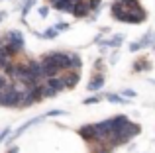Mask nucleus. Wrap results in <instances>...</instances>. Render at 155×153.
<instances>
[{
  "mask_svg": "<svg viewBox=\"0 0 155 153\" xmlns=\"http://www.w3.org/2000/svg\"><path fill=\"white\" fill-rule=\"evenodd\" d=\"M140 134H141V126L136 124V122H132V120H128L122 128L114 130L112 134L108 135V145L112 147V149H116V147L126 145L128 142H132V139L136 138V135H140Z\"/></svg>",
  "mask_w": 155,
  "mask_h": 153,
  "instance_id": "nucleus-1",
  "label": "nucleus"
},
{
  "mask_svg": "<svg viewBox=\"0 0 155 153\" xmlns=\"http://www.w3.org/2000/svg\"><path fill=\"white\" fill-rule=\"evenodd\" d=\"M4 43H6V53L8 57H16V55H20L24 51V45H26V41H24V35L20 30H10L6 31V34L2 35Z\"/></svg>",
  "mask_w": 155,
  "mask_h": 153,
  "instance_id": "nucleus-2",
  "label": "nucleus"
},
{
  "mask_svg": "<svg viewBox=\"0 0 155 153\" xmlns=\"http://www.w3.org/2000/svg\"><path fill=\"white\" fill-rule=\"evenodd\" d=\"M0 106L4 108H20V90L12 83L0 88Z\"/></svg>",
  "mask_w": 155,
  "mask_h": 153,
  "instance_id": "nucleus-3",
  "label": "nucleus"
},
{
  "mask_svg": "<svg viewBox=\"0 0 155 153\" xmlns=\"http://www.w3.org/2000/svg\"><path fill=\"white\" fill-rule=\"evenodd\" d=\"M41 61H47L51 65H55L61 73L69 71V53L67 51H49V53H45L41 57Z\"/></svg>",
  "mask_w": 155,
  "mask_h": 153,
  "instance_id": "nucleus-4",
  "label": "nucleus"
},
{
  "mask_svg": "<svg viewBox=\"0 0 155 153\" xmlns=\"http://www.w3.org/2000/svg\"><path fill=\"white\" fill-rule=\"evenodd\" d=\"M153 41H155V31H153V30H149L145 35H141L140 39H136V41L130 43L128 49L132 51V53H137V51L145 49V47H151V45H153Z\"/></svg>",
  "mask_w": 155,
  "mask_h": 153,
  "instance_id": "nucleus-5",
  "label": "nucleus"
},
{
  "mask_svg": "<svg viewBox=\"0 0 155 153\" xmlns=\"http://www.w3.org/2000/svg\"><path fill=\"white\" fill-rule=\"evenodd\" d=\"M41 120H45L43 116H35V118H31V120H28L26 124H22V126L18 128V130H14V132H10V135H8V145H14V139H18L22 134H26L30 128H34L38 122H41Z\"/></svg>",
  "mask_w": 155,
  "mask_h": 153,
  "instance_id": "nucleus-6",
  "label": "nucleus"
},
{
  "mask_svg": "<svg viewBox=\"0 0 155 153\" xmlns=\"http://www.w3.org/2000/svg\"><path fill=\"white\" fill-rule=\"evenodd\" d=\"M145 20H147V12L141 8V4L126 10V24H143Z\"/></svg>",
  "mask_w": 155,
  "mask_h": 153,
  "instance_id": "nucleus-7",
  "label": "nucleus"
},
{
  "mask_svg": "<svg viewBox=\"0 0 155 153\" xmlns=\"http://www.w3.org/2000/svg\"><path fill=\"white\" fill-rule=\"evenodd\" d=\"M61 80H63V84H65V90H71V88H75L77 84H79V80H81V75H79V71H63L61 73Z\"/></svg>",
  "mask_w": 155,
  "mask_h": 153,
  "instance_id": "nucleus-8",
  "label": "nucleus"
},
{
  "mask_svg": "<svg viewBox=\"0 0 155 153\" xmlns=\"http://www.w3.org/2000/svg\"><path fill=\"white\" fill-rule=\"evenodd\" d=\"M71 14L75 16L77 20L87 18V16L91 14V8H88L87 0H77V2H75V6H73V10H71Z\"/></svg>",
  "mask_w": 155,
  "mask_h": 153,
  "instance_id": "nucleus-9",
  "label": "nucleus"
},
{
  "mask_svg": "<svg viewBox=\"0 0 155 153\" xmlns=\"http://www.w3.org/2000/svg\"><path fill=\"white\" fill-rule=\"evenodd\" d=\"M77 134L81 135V139H84L87 143H94V124H84V126H81L79 130H77Z\"/></svg>",
  "mask_w": 155,
  "mask_h": 153,
  "instance_id": "nucleus-10",
  "label": "nucleus"
},
{
  "mask_svg": "<svg viewBox=\"0 0 155 153\" xmlns=\"http://www.w3.org/2000/svg\"><path fill=\"white\" fill-rule=\"evenodd\" d=\"M26 65H28V69L31 71V75L35 76L38 83H43V80H45V76H43V65H41L39 59H31L30 63H26Z\"/></svg>",
  "mask_w": 155,
  "mask_h": 153,
  "instance_id": "nucleus-11",
  "label": "nucleus"
},
{
  "mask_svg": "<svg viewBox=\"0 0 155 153\" xmlns=\"http://www.w3.org/2000/svg\"><path fill=\"white\" fill-rule=\"evenodd\" d=\"M104 73H94L92 75V79L88 80V84H87V88L91 92H96V90H100V88L104 86Z\"/></svg>",
  "mask_w": 155,
  "mask_h": 153,
  "instance_id": "nucleus-12",
  "label": "nucleus"
},
{
  "mask_svg": "<svg viewBox=\"0 0 155 153\" xmlns=\"http://www.w3.org/2000/svg\"><path fill=\"white\" fill-rule=\"evenodd\" d=\"M110 12H112V18L116 20V22H126V8L122 6L120 2L114 0L112 6H110Z\"/></svg>",
  "mask_w": 155,
  "mask_h": 153,
  "instance_id": "nucleus-13",
  "label": "nucleus"
},
{
  "mask_svg": "<svg viewBox=\"0 0 155 153\" xmlns=\"http://www.w3.org/2000/svg\"><path fill=\"white\" fill-rule=\"evenodd\" d=\"M75 2L77 0H59V2H53L51 6L55 8V10H59V12H71L73 6H75Z\"/></svg>",
  "mask_w": 155,
  "mask_h": 153,
  "instance_id": "nucleus-14",
  "label": "nucleus"
},
{
  "mask_svg": "<svg viewBox=\"0 0 155 153\" xmlns=\"http://www.w3.org/2000/svg\"><path fill=\"white\" fill-rule=\"evenodd\" d=\"M134 71H136V73H145V71H151V63H149L145 57H141V59H137V61H134Z\"/></svg>",
  "mask_w": 155,
  "mask_h": 153,
  "instance_id": "nucleus-15",
  "label": "nucleus"
},
{
  "mask_svg": "<svg viewBox=\"0 0 155 153\" xmlns=\"http://www.w3.org/2000/svg\"><path fill=\"white\" fill-rule=\"evenodd\" d=\"M83 67V59L79 53H69V71H79Z\"/></svg>",
  "mask_w": 155,
  "mask_h": 153,
  "instance_id": "nucleus-16",
  "label": "nucleus"
},
{
  "mask_svg": "<svg viewBox=\"0 0 155 153\" xmlns=\"http://www.w3.org/2000/svg\"><path fill=\"white\" fill-rule=\"evenodd\" d=\"M104 98L108 100V102H112V104H130L128 98H124L122 94H116V92H106Z\"/></svg>",
  "mask_w": 155,
  "mask_h": 153,
  "instance_id": "nucleus-17",
  "label": "nucleus"
},
{
  "mask_svg": "<svg viewBox=\"0 0 155 153\" xmlns=\"http://www.w3.org/2000/svg\"><path fill=\"white\" fill-rule=\"evenodd\" d=\"M35 35H39V37H43V39H55L57 35H59V31L55 30V28H47L45 31H41V34H35Z\"/></svg>",
  "mask_w": 155,
  "mask_h": 153,
  "instance_id": "nucleus-18",
  "label": "nucleus"
},
{
  "mask_svg": "<svg viewBox=\"0 0 155 153\" xmlns=\"http://www.w3.org/2000/svg\"><path fill=\"white\" fill-rule=\"evenodd\" d=\"M108 43H110V47H114V49H118V47L124 43V35L122 34H116V35H112V37H108Z\"/></svg>",
  "mask_w": 155,
  "mask_h": 153,
  "instance_id": "nucleus-19",
  "label": "nucleus"
},
{
  "mask_svg": "<svg viewBox=\"0 0 155 153\" xmlns=\"http://www.w3.org/2000/svg\"><path fill=\"white\" fill-rule=\"evenodd\" d=\"M92 153H112V147L106 143H92Z\"/></svg>",
  "mask_w": 155,
  "mask_h": 153,
  "instance_id": "nucleus-20",
  "label": "nucleus"
},
{
  "mask_svg": "<svg viewBox=\"0 0 155 153\" xmlns=\"http://www.w3.org/2000/svg\"><path fill=\"white\" fill-rule=\"evenodd\" d=\"M38 2V0H24V6H22V20L26 22V16H28V12L31 10V6Z\"/></svg>",
  "mask_w": 155,
  "mask_h": 153,
  "instance_id": "nucleus-21",
  "label": "nucleus"
},
{
  "mask_svg": "<svg viewBox=\"0 0 155 153\" xmlns=\"http://www.w3.org/2000/svg\"><path fill=\"white\" fill-rule=\"evenodd\" d=\"M67 114V110H61V108H57V110H49L43 114V118H55V116H65Z\"/></svg>",
  "mask_w": 155,
  "mask_h": 153,
  "instance_id": "nucleus-22",
  "label": "nucleus"
},
{
  "mask_svg": "<svg viewBox=\"0 0 155 153\" xmlns=\"http://www.w3.org/2000/svg\"><path fill=\"white\" fill-rule=\"evenodd\" d=\"M116 2H120L122 6L128 10V8H136V6H140V0H116Z\"/></svg>",
  "mask_w": 155,
  "mask_h": 153,
  "instance_id": "nucleus-23",
  "label": "nucleus"
},
{
  "mask_svg": "<svg viewBox=\"0 0 155 153\" xmlns=\"http://www.w3.org/2000/svg\"><path fill=\"white\" fill-rule=\"evenodd\" d=\"M100 100H102V96L94 94V96H88V98H84V100H83V104H84V106H91V104H98Z\"/></svg>",
  "mask_w": 155,
  "mask_h": 153,
  "instance_id": "nucleus-24",
  "label": "nucleus"
},
{
  "mask_svg": "<svg viewBox=\"0 0 155 153\" xmlns=\"http://www.w3.org/2000/svg\"><path fill=\"white\" fill-rule=\"evenodd\" d=\"M120 94L124 96V98H128V100H134V98L137 96V94H136V90H132V88H124V90H122Z\"/></svg>",
  "mask_w": 155,
  "mask_h": 153,
  "instance_id": "nucleus-25",
  "label": "nucleus"
},
{
  "mask_svg": "<svg viewBox=\"0 0 155 153\" xmlns=\"http://www.w3.org/2000/svg\"><path fill=\"white\" fill-rule=\"evenodd\" d=\"M87 4H88V8H91V12H98L102 0H87Z\"/></svg>",
  "mask_w": 155,
  "mask_h": 153,
  "instance_id": "nucleus-26",
  "label": "nucleus"
},
{
  "mask_svg": "<svg viewBox=\"0 0 155 153\" xmlns=\"http://www.w3.org/2000/svg\"><path fill=\"white\" fill-rule=\"evenodd\" d=\"M53 28H55V30H57V31L61 34V31H67L69 28H71V24H69V22H57V24H55Z\"/></svg>",
  "mask_w": 155,
  "mask_h": 153,
  "instance_id": "nucleus-27",
  "label": "nucleus"
},
{
  "mask_svg": "<svg viewBox=\"0 0 155 153\" xmlns=\"http://www.w3.org/2000/svg\"><path fill=\"white\" fill-rule=\"evenodd\" d=\"M10 128H4V130H0V142H6L8 139V135H10Z\"/></svg>",
  "mask_w": 155,
  "mask_h": 153,
  "instance_id": "nucleus-28",
  "label": "nucleus"
},
{
  "mask_svg": "<svg viewBox=\"0 0 155 153\" xmlns=\"http://www.w3.org/2000/svg\"><path fill=\"white\" fill-rule=\"evenodd\" d=\"M102 69H104V59H96V63H94V71H96V73H102Z\"/></svg>",
  "mask_w": 155,
  "mask_h": 153,
  "instance_id": "nucleus-29",
  "label": "nucleus"
},
{
  "mask_svg": "<svg viewBox=\"0 0 155 153\" xmlns=\"http://www.w3.org/2000/svg\"><path fill=\"white\" fill-rule=\"evenodd\" d=\"M38 12H39V16H41V18H47V16H49V6H39Z\"/></svg>",
  "mask_w": 155,
  "mask_h": 153,
  "instance_id": "nucleus-30",
  "label": "nucleus"
},
{
  "mask_svg": "<svg viewBox=\"0 0 155 153\" xmlns=\"http://www.w3.org/2000/svg\"><path fill=\"white\" fill-rule=\"evenodd\" d=\"M108 61H110V65H116V63H118V51H114V53L110 55Z\"/></svg>",
  "mask_w": 155,
  "mask_h": 153,
  "instance_id": "nucleus-31",
  "label": "nucleus"
},
{
  "mask_svg": "<svg viewBox=\"0 0 155 153\" xmlns=\"http://www.w3.org/2000/svg\"><path fill=\"white\" fill-rule=\"evenodd\" d=\"M8 83H10V80H8L6 76H4V73H0V88H4V86H6Z\"/></svg>",
  "mask_w": 155,
  "mask_h": 153,
  "instance_id": "nucleus-32",
  "label": "nucleus"
},
{
  "mask_svg": "<svg viewBox=\"0 0 155 153\" xmlns=\"http://www.w3.org/2000/svg\"><path fill=\"white\" fill-rule=\"evenodd\" d=\"M18 151H20V149H18V145H10L6 153H18Z\"/></svg>",
  "mask_w": 155,
  "mask_h": 153,
  "instance_id": "nucleus-33",
  "label": "nucleus"
},
{
  "mask_svg": "<svg viewBox=\"0 0 155 153\" xmlns=\"http://www.w3.org/2000/svg\"><path fill=\"white\" fill-rule=\"evenodd\" d=\"M6 16H8V14H6V12H4V10H0V24H2V22H4V20H6Z\"/></svg>",
  "mask_w": 155,
  "mask_h": 153,
  "instance_id": "nucleus-34",
  "label": "nucleus"
},
{
  "mask_svg": "<svg viewBox=\"0 0 155 153\" xmlns=\"http://www.w3.org/2000/svg\"><path fill=\"white\" fill-rule=\"evenodd\" d=\"M151 47H153V51H155V41H153V45H151Z\"/></svg>",
  "mask_w": 155,
  "mask_h": 153,
  "instance_id": "nucleus-35",
  "label": "nucleus"
}]
</instances>
